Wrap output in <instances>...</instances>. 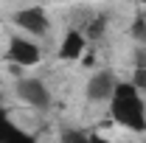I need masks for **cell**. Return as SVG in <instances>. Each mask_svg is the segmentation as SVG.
<instances>
[{
  "label": "cell",
  "mask_w": 146,
  "mask_h": 143,
  "mask_svg": "<svg viewBox=\"0 0 146 143\" xmlns=\"http://www.w3.org/2000/svg\"><path fill=\"white\" fill-rule=\"evenodd\" d=\"M110 112L121 126L132 132H146V104L141 98V90L132 81H118L110 95Z\"/></svg>",
  "instance_id": "6da1fadb"
},
{
  "label": "cell",
  "mask_w": 146,
  "mask_h": 143,
  "mask_svg": "<svg viewBox=\"0 0 146 143\" xmlns=\"http://www.w3.org/2000/svg\"><path fill=\"white\" fill-rule=\"evenodd\" d=\"M6 56H9V62H14L20 68H34V65H39V48H36L31 39H25V36H11Z\"/></svg>",
  "instance_id": "7a4b0ae2"
},
{
  "label": "cell",
  "mask_w": 146,
  "mask_h": 143,
  "mask_svg": "<svg viewBox=\"0 0 146 143\" xmlns=\"http://www.w3.org/2000/svg\"><path fill=\"white\" fill-rule=\"evenodd\" d=\"M17 95L28 104V107H36V109H45L48 104H51V93H48V87H45L39 79H20Z\"/></svg>",
  "instance_id": "3957f363"
},
{
  "label": "cell",
  "mask_w": 146,
  "mask_h": 143,
  "mask_svg": "<svg viewBox=\"0 0 146 143\" xmlns=\"http://www.w3.org/2000/svg\"><path fill=\"white\" fill-rule=\"evenodd\" d=\"M14 23H17L23 31H28V34H45L48 31V14H45V9L42 6H28V9H20L17 14H14Z\"/></svg>",
  "instance_id": "277c9868"
},
{
  "label": "cell",
  "mask_w": 146,
  "mask_h": 143,
  "mask_svg": "<svg viewBox=\"0 0 146 143\" xmlns=\"http://www.w3.org/2000/svg\"><path fill=\"white\" fill-rule=\"evenodd\" d=\"M115 76L112 70H98L90 76V81H87V98L90 101H110V95H112V90H115Z\"/></svg>",
  "instance_id": "5b68a950"
},
{
  "label": "cell",
  "mask_w": 146,
  "mask_h": 143,
  "mask_svg": "<svg viewBox=\"0 0 146 143\" xmlns=\"http://www.w3.org/2000/svg\"><path fill=\"white\" fill-rule=\"evenodd\" d=\"M84 45H87V36H84V34H79V31H68L65 39H62V45H59V59H65V62H76V59H82Z\"/></svg>",
  "instance_id": "8992f818"
},
{
  "label": "cell",
  "mask_w": 146,
  "mask_h": 143,
  "mask_svg": "<svg viewBox=\"0 0 146 143\" xmlns=\"http://www.w3.org/2000/svg\"><path fill=\"white\" fill-rule=\"evenodd\" d=\"M0 143H36V140H34V135L23 132V129L6 115V109H0Z\"/></svg>",
  "instance_id": "52a82bcc"
},
{
  "label": "cell",
  "mask_w": 146,
  "mask_h": 143,
  "mask_svg": "<svg viewBox=\"0 0 146 143\" xmlns=\"http://www.w3.org/2000/svg\"><path fill=\"white\" fill-rule=\"evenodd\" d=\"M104 28H107V17H98L90 23V28H87V39H98V36L104 34Z\"/></svg>",
  "instance_id": "ba28073f"
},
{
  "label": "cell",
  "mask_w": 146,
  "mask_h": 143,
  "mask_svg": "<svg viewBox=\"0 0 146 143\" xmlns=\"http://www.w3.org/2000/svg\"><path fill=\"white\" fill-rule=\"evenodd\" d=\"M132 36L138 42H146V17H135V23H132Z\"/></svg>",
  "instance_id": "9c48e42d"
},
{
  "label": "cell",
  "mask_w": 146,
  "mask_h": 143,
  "mask_svg": "<svg viewBox=\"0 0 146 143\" xmlns=\"http://www.w3.org/2000/svg\"><path fill=\"white\" fill-rule=\"evenodd\" d=\"M62 143H87V135L79 132V129H68V132L62 135Z\"/></svg>",
  "instance_id": "30bf717a"
},
{
  "label": "cell",
  "mask_w": 146,
  "mask_h": 143,
  "mask_svg": "<svg viewBox=\"0 0 146 143\" xmlns=\"http://www.w3.org/2000/svg\"><path fill=\"white\" fill-rule=\"evenodd\" d=\"M132 84L138 90H146V65H138V70H135V76H132Z\"/></svg>",
  "instance_id": "8fae6325"
},
{
  "label": "cell",
  "mask_w": 146,
  "mask_h": 143,
  "mask_svg": "<svg viewBox=\"0 0 146 143\" xmlns=\"http://www.w3.org/2000/svg\"><path fill=\"white\" fill-rule=\"evenodd\" d=\"M87 143H110L104 135H87Z\"/></svg>",
  "instance_id": "7c38bea8"
},
{
  "label": "cell",
  "mask_w": 146,
  "mask_h": 143,
  "mask_svg": "<svg viewBox=\"0 0 146 143\" xmlns=\"http://www.w3.org/2000/svg\"><path fill=\"white\" fill-rule=\"evenodd\" d=\"M132 3H141V6H146V0H132Z\"/></svg>",
  "instance_id": "4fadbf2b"
}]
</instances>
